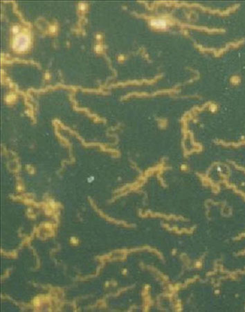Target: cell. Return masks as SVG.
Returning a JSON list of instances; mask_svg holds the SVG:
<instances>
[{
	"mask_svg": "<svg viewBox=\"0 0 245 312\" xmlns=\"http://www.w3.org/2000/svg\"><path fill=\"white\" fill-rule=\"evenodd\" d=\"M152 24L157 28H164L166 27V23L162 19H154L152 21Z\"/></svg>",
	"mask_w": 245,
	"mask_h": 312,
	"instance_id": "obj_2",
	"label": "cell"
},
{
	"mask_svg": "<svg viewBox=\"0 0 245 312\" xmlns=\"http://www.w3.org/2000/svg\"><path fill=\"white\" fill-rule=\"evenodd\" d=\"M29 44V38L27 36L24 34L18 35L15 38L13 42V47L18 51H24L27 49Z\"/></svg>",
	"mask_w": 245,
	"mask_h": 312,
	"instance_id": "obj_1",
	"label": "cell"
}]
</instances>
